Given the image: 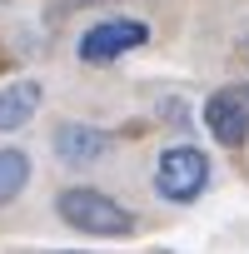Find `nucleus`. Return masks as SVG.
I'll return each instance as SVG.
<instances>
[{
    "instance_id": "f257e3e1",
    "label": "nucleus",
    "mask_w": 249,
    "mask_h": 254,
    "mask_svg": "<svg viewBox=\"0 0 249 254\" xmlns=\"http://www.w3.org/2000/svg\"><path fill=\"white\" fill-rule=\"evenodd\" d=\"M55 214H60L70 229L95 234V239H130V234H135V214L124 209L115 194L95 190V185H70V190H60Z\"/></svg>"
},
{
    "instance_id": "f03ea898",
    "label": "nucleus",
    "mask_w": 249,
    "mask_h": 254,
    "mask_svg": "<svg viewBox=\"0 0 249 254\" xmlns=\"http://www.w3.org/2000/svg\"><path fill=\"white\" fill-rule=\"evenodd\" d=\"M209 185V155L194 145H165L155 160V194L170 204H189L199 199Z\"/></svg>"
},
{
    "instance_id": "7ed1b4c3",
    "label": "nucleus",
    "mask_w": 249,
    "mask_h": 254,
    "mask_svg": "<svg viewBox=\"0 0 249 254\" xmlns=\"http://www.w3.org/2000/svg\"><path fill=\"white\" fill-rule=\"evenodd\" d=\"M145 40H150V25H145V20H135V15H110V20H95V25L80 35L75 55H80L85 65H110V60H120V55L140 50Z\"/></svg>"
},
{
    "instance_id": "20e7f679",
    "label": "nucleus",
    "mask_w": 249,
    "mask_h": 254,
    "mask_svg": "<svg viewBox=\"0 0 249 254\" xmlns=\"http://www.w3.org/2000/svg\"><path fill=\"white\" fill-rule=\"evenodd\" d=\"M110 145H115V140H110L105 130H95V125H85V120H60L55 130H50V150H55V160H65V165H75V170L105 160Z\"/></svg>"
},
{
    "instance_id": "39448f33",
    "label": "nucleus",
    "mask_w": 249,
    "mask_h": 254,
    "mask_svg": "<svg viewBox=\"0 0 249 254\" xmlns=\"http://www.w3.org/2000/svg\"><path fill=\"white\" fill-rule=\"evenodd\" d=\"M204 125L219 145H244L249 140V95L244 90H214L204 100Z\"/></svg>"
},
{
    "instance_id": "423d86ee",
    "label": "nucleus",
    "mask_w": 249,
    "mask_h": 254,
    "mask_svg": "<svg viewBox=\"0 0 249 254\" xmlns=\"http://www.w3.org/2000/svg\"><path fill=\"white\" fill-rule=\"evenodd\" d=\"M40 100H45L40 80H15V85H5V90H0V135H15L20 125H30L35 110H40Z\"/></svg>"
},
{
    "instance_id": "0eeeda50",
    "label": "nucleus",
    "mask_w": 249,
    "mask_h": 254,
    "mask_svg": "<svg viewBox=\"0 0 249 254\" xmlns=\"http://www.w3.org/2000/svg\"><path fill=\"white\" fill-rule=\"evenodd\" d=\"M30 185V155L25 150H0V204H10Z\"/></svg>"
},
{
    "instance_id": "6e6552de",
    "label": "nucleus",
    "mask_w": 249,
    "mask_h": 254,
    "mask_svg": "<svg viewBox=\"0 0 249 254\" xmlns=\"http://www.w3.org/2000/svg\"><path fill=\"white\" fill-rule=\"evenodd\" d=\"M75 5H100V0H55V5H50V15L60 20V15H65V10H75Z\"/></svg>"
},
{
    "instance_id": "1a4fd4ad",
    "label": "nucleus",
    "mask_w": 249,
    "mask_h": 254,
    "mask_svg": "<svg viewBox=\"0 0 249 254\" xmlns=\"http://www.w3.org/2000/svg\"><path fill=\"white\" fill-rule=\"evenodd\" d=\"M55 254H85V249H55Z\"/></svg>"
},
{
    "instance_id": "9d476101",
    "label": "nucleus",
    "mask_w": 249,
    "mask_h": 254,
    "mask_svg": "<svg viewBox=\"0 0 249 254\" xmlns=\"http://www.w3.org/2000/svg\"><path fill=\"white\" fill-rule=\"evenodd\" d=\"M0 5H5V0H0Z\"/></svg>"
},
{
    "instance_id": "9b49d317",
    "label": "nucleus",
    "mask_w": 249,
    "mask_h": 254,
    "mask_svg": "<svg viewBox=\"0 0 249 254\" xmlns=\"http://www.w3.org/2000/svg\"><path fill=\"white\" fill-rule=\"evenodd\" d=\"M244 95H249V90H244Z\"/></svg>"
}]
</instances>
